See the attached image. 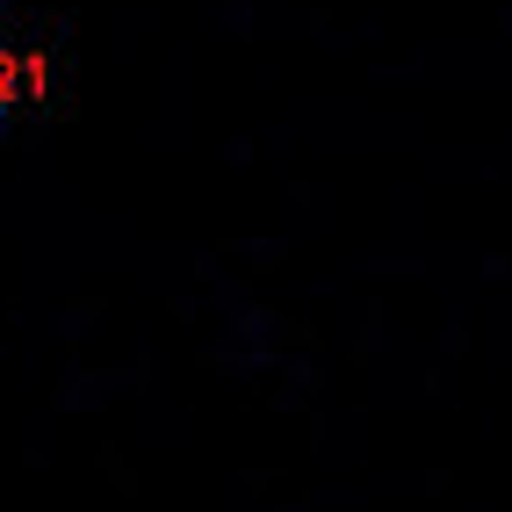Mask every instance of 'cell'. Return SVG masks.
Here are the masks:
<instances>
[{
	"label": "cell",
	"instance_id": "1",
	"mask_svg": "<svg viewBox=\"0 0 512 512\" xmlns=\"http://www.w3.org/2000/svg\"><path fill=\"white\" fill-rule=\"evenodd\" d=\"M8 101H15V65L0 58V123H8Z\"/></svg>",
	"mask_w": 512,
	"mask_h": 512
}]
</instances>
